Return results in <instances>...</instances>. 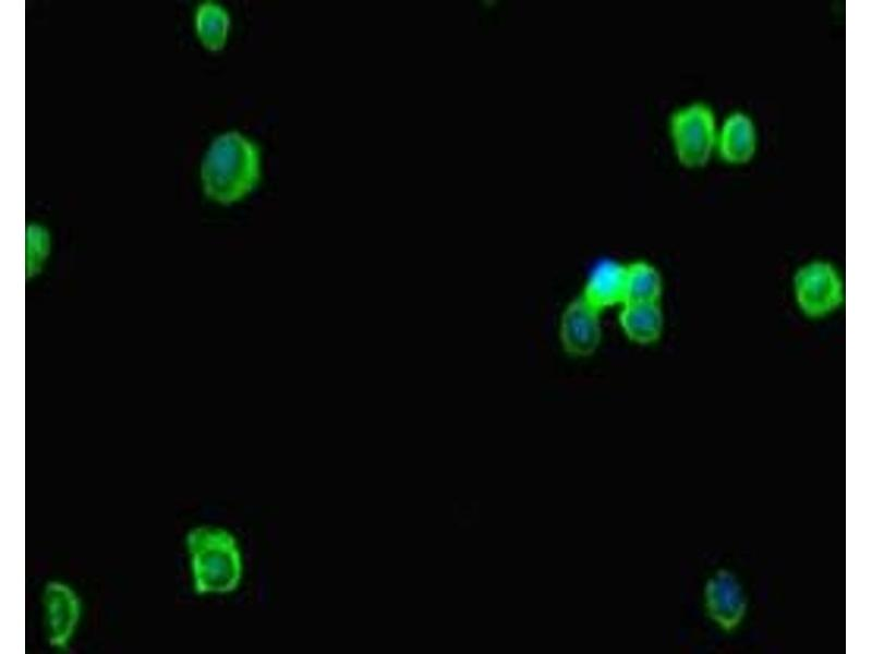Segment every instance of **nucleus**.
<instances>
[{
  "label": "nucleus",
  "instance_id": "nucleus-1",
  "mask_svg": "<svg viewBox=\"0 0 872 654\" xmlns=\"http://www.w3.org/2000/svg\"><path fill=\"white\" fill-rule=\"evenodd\" d=\"M262 158L258 145L239 131L214 138L199 169L204 194L220 205H232L249 196L258 185Z\"/></svg>",
  "mask_w": 872,
  "mask_h": 654
},
{
  "label": "nucleus",
  "instance_id": "nucleus-2",
  "mask_svg": "<svg viewBox=\"0 0 872 654\" xmlns=\"http://www.w3.org/2000/svg\"><path fill=\"white\" fill-rule=\"evenodd\" d=\"M185 548L197 595L228 594L239 588L243 559L231 532L219 526H195L185 535Z\"/></svg>",
  "mask_w": 872,
  "mask_h": 654
},
{
  "label": "nucleus",
  "instance_id": "nucleus-3",
  "mask_svg": "<svg viewBox=\"0 0 872 654\" xmlns=\"http://www.w3.org/2000/svg\"><path fill=\"white\" fill-rule=\"evenodd\" d=\"M717 121L711 106L694 101L675 110L669 119V134L680 165L689 169L704 167L716 147Z\"/></svg>",
  "mask_w": 872,
  "mask_h": 654
},
{
  "label": "nucleus",
  "instance_id": "nucleus-4",
  "mask_svg": "<svg viewBox=\"0 0 872 654\" xmlns=\"http://www.w3.org/2000/svg\"><path fill=\"white\" fill-rule=\"evenodd\" d=\"M795 296L799 307L811 317H822L835 311L843 301V282L829 263L813 261L795 275Z\"/></svg>",
  "mask_w": 872,
  "mask_h": 654
},
{
  "label": "nucleus",
  "instance_id": "nucleus-5",
  "mask_svg": "<svg viewBox=\"0 0 872 654\" xmlns=\"http://www.w3.org/2000/svg\"><path fill=\"white\" fill-rule=\"evenodd\" d=\"M43 606L48 644L68 650L82 615L80 597L68 584L49 581L43 592Z\"/></svg>",
  "mask_w": 872,
  "mask_h": 654
},
{
  "label": "nucleus",
  "instance_id": "nucleus-6",
  "mask_svg": "<svg viewBox=\"0 0 872 654\" xmlns=\"http://www.w3.org/2000/svg\"><path fill=\"white\" fill-rule=\"evenodd\" d=\"M600 314L581 296L565 307L559 322V338L567 353L586 358L596 351L602 338Z\"/></svg>",
  "mask_w": 872,
  "mask_h": 654
},
{
  "label": "nucleus",
  "instance_id": "nucleus-7",
  "mask_svg": "<svg viewBox=\"0 0 872 654\" xmlns=\"http://www.w3.org/2000/svg\"><path fill=\"white\" fill-rule=\"evenodd\" d=\"M758 148V131L753 119L736 110L726 116L717 129L715 152L729 165L749 162Z\"/></svg>",
  "mask_w": 872,
  "mask_h": 654
},
{
  "label": "nucleus",
  "instance_id": "nucleus-8",
  "mask_svg": "<svg viewBox=\"0 0 872 654\" xmlns=\"http://www.w3.org/2000/svg\"><path fill=\"white\" fill-rule=\"evenodd\" d=\"M580 296L598 312L622 305L626 299V265L609 258L597 262Z\"/></svg>",
  "mask_w": 872,
  "mask_h": 654
},
{
  "label": "nucleus",
  "instance_id": "nucleus-9",
  "mask_svg": "<svg viewBox=\"0 0 872 654\" xmlns=\"http://www.w3.org/2000/svg\"><path fill=\"white\" fill-rule=\"evenodd\" d=\"M619 324L631 341L649 344L661 337L664 318L658 303L628 302L621 305Z\"/></svg>",
  "mask_w": 872,
  "mask_h": 654
},
{
  "label": "nucleus",
  "instance_id": "nucleus-10",
  "mask_svg": "<svg viewBox=\"0 0 872 654\" xmlns=\"http://www.w3.org/2000/svg\"><path fill=\"white\" fill-rule=\"evenodd\" d=\"M230 15L220 3L205 1L197 5L194 16L196 36L202 46L213 52L225 48L230 32Z\"/></svg>",
  "mask_w": 872,
  "mask_h": 654
},
{
  "label": "nucleus",
  "instance_id": "nucleus-11",
  "mask_svg": "<svg viewBox=\"0 0 872 654\" xmlns=\"http://www.w3.org/2000/svg\"><path fill=\"white\" fill-rule=\"evenodd\" d=\"M662 290V277L653 265L644 261L626 265L625 303H658Z\"/></svg>",
  "mask_w": 872,
  "mask_h": 654
},
{
  "label": "nucleus",
  "instance_id": "nucleus-12",
  "mask_svg": "<svg viewBox=\"0 0 872 654\" xmlns=\"http://www.w3.org/2000/svg\"><path fill=\"white\" fill-rule=\"evenodd\" d=\"M708 589V607L723 625H734L741 614L742 602L739 590L728 579H718Z\"/></svg>",
  "mask_w": 872,
  "mask_h": 654
},
{
  "label": "nucleus",
  "instance_id": "nucleus-13",
  "mask_svg": "<svg viewBox=\"0 0 872 654\" xmlns=\"http://www.w3.org/2000/svg\"><path fill=\"white\" fill-rule=\"evenodd\" d=\"M49 251V235L45 228L38 225H29L27 228V254L28 259L34 258V265L41 263Z\"/></svg>",
  "mask_w": 872,
  "mask_h": 654
}]
</instances>
